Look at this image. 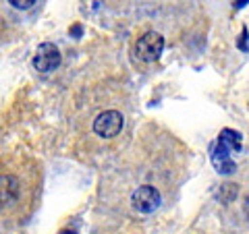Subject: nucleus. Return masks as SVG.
Masks as SVG:
<instances>
[{"instance_id":"nucleus-1","label":"nucleus","mask_w":249,"mask_h":234,"mask_svg":"<svg viewBox=\"0 0 249 234\" xmlns=\"http://www.w3.org/2000/svg\"><path fill=\"white\" fill-rule=\"evenodd\" d=\"M164 50V35H160L158 31H145L135 44L137 58L143 62H156L162 56Z\"/></svg>"},{"instance_id":"nucleus-2","label":"nucleus","mask_w":249,"mask_h":234,"mask_svg":"<svg viewBox=\"0 0 249 234\" xmlns=\"http://www.w3.org/2000/svg\"><path fill=\"white\" fill-rule=\"evenodd\" d=\"M123 129V114L119 110H104L93 120V133L102 139H112Z\"/></svg>"},{"instance_id":"nucleus-3","label":"nucleus","mask_w":249,"mask_h":234,"mask_svg":"<svg viewBox=\"0 0 249 234\" xmlns=\"http://www.w3.org/2000/svg\"><path fill=\"white\" fill-rule=\"evenodd\" d=\"M160 193L158 189H154V186H139V189L133 191V195H131V203H133V207L137 209L139 214H152L156 212V209L160 207Z\"/></svg>"},{"instance_id":"nucleus-4","label":"nucleus","mask_w":249,"mask_h":234,"mask_svg":"<svg viewBox=\"0 0 249 234\" xmlns=\"http://www.w3.org/2000/svg\"><path fill=\"white\" fill-rule=\"evenodd\" d=\"M58 65H60V50L52 42L40 44V48L36 50L34 56V67L40 73H52L54 68H58Z\"/></svg>"},{"instance_id":"nucleus-5","label":"nucleus","mask_w":249,"mask_h":234,"mask_svg":"<svg viewBox=\"0 0 249 234\" xmlns=\"http://www.w3.org/2000/svg\"><path fill=\"white\" fill-rule=\"evenodd\" d=\"M210 160H212L218 174H232L237 170V164L231 158V151H227L222 145H218V141L210 145Z\"/></svg>"},{"instance_id":"nucleus-6","label":"nucleus","mask_w":249,"mask_h":234,"mask_svg":"<svg viewBox=\"0 0 249 234\" xmlns=\"http://www.w3.org/2000/svg\"><path fill=\"white\" fill-rule=\"evenodd\" d=\"M21 191V184L17 176L13 174H0V205H11L13 201H17Z\"/></svg>"},{"instance_id":"nucleus-7","label":"nucleus","mask_w":249,"mask_h":234,"mask_svg":"<svg viewBox=\"0 0 249 234\" xmlns=\"http://www.w3.org/2000/svg\"><path fill=\"white\" fill-rule=\"evenodd\" d=\"M216 141H218V145H222L224 150L231 153H241V147H243L241 133H237L235 129H222Z\"/></svg>"},{"instance_id":"nucleus-8","label":"nucleus","mask_w":249,"mask_h":234,"mask_svg":"<svg viewBox=\"0 0 249 234\" xmlns=\"http://www.w3.org/2000/svg\"><path fill=\"white\" fill-rule=\"evenodd\" d=\"M235 184H222L220 186V193H218V197H220L222 203H229V201H232V197H235Z\"/></svg>"},{"instance_id":"nucleus-9","label":"nucleus","mask_w":249,"mask_h":234,"mask_svg":"<svg viewBox=\"0 0 249 234\" xmlns=\"http://www.w3.org/2000/svg\"><path fill=\"white\" fill-rule=\"evenodd\" d=\"M237 46L243 52H249V35H247V27H243V35L239 37V42H237Z\"/></svg>"},{"instance_id":"nucleus-10","label":"nucleus","mask_w":249,"mask_h":234,"mask_svg":"<svg viewBox=\"0 0 249 234\" xmlns=\"http://www.w3.org/2000/svg\"><path fill=\"white\" fill-rule=\"evenodd\" d=\"M11 4L15 9H31L36 4V0H11Z\"/></svg>"},{"instance_id":"nucleus-11","label":"nucleus","mask_w":249,"mask_h":234,"mask_svg":"<svg viewBox=\"0 0 249 234\" xmlns=\"http://www.w3.org/2000/svg\"><path fill=\"white\" fill-rule=\"evenodd\" d=\"M62 234H75V232H71V230H65V232H62Z\"/></svg>"}]
</instances>
